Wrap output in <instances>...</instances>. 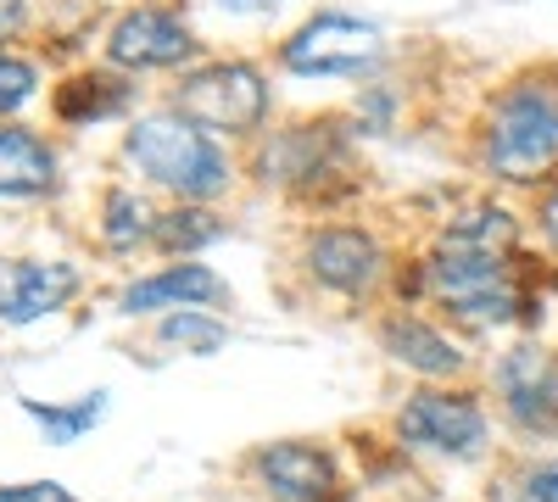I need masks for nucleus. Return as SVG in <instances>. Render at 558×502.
Returning a JSON list of instances; mask_svg holds the SVG:
<instances>
[{"mask_svg":"<svg viewBox=\"0 0 558 502\" xmlns=\"http://www.w3.org/2000/svg\"><path fill=\"white\" fill-rule=\"evenodd\" d=\"M57 179V151L28 128H0V196H39Z\"/></svg>","mask_w":558,"mask_h":502,"instance_id":"4468645a","label":"nucleus"},{"mask_svg":"<svg viewBox=\"0 0 558 502\" xmlns=\"http://www.w3.org/2000/svg\"><path fill=\"white\" fill-rule=\"evenodd\" d=\"M191 51H196L191 28H184L173 12H162V7H140V12L118 17V28L107 39V57L118 68H134V73H146V68H179V62H191Z\"/></svg>","mask_w":558,"mask_h":502,"instance_id":"1a4fd4ad","label":"nucleus"},{"mask_svg":"<svg viewBox=\"0 0 558 502\" xmlns=\"http://www.w3.org/2000/svg\"><path fill=\"white\" fill-rule=\"evenodd\" d=\"M101 407H107V391H89V396H78V402H68V407H57V402H23V414L45 430V441H57V446H68V441H78L89 425L101 419Z\"/></svg>","mask_w":558,"mask_h":502,"instance_id":"2eb2a0df","label":"nucleus"},{"mask_svg":"<svg viewBox=\"0 0 558 502\" xmlns=\"http://www.w3.org/2000/svg\"><path fill=\"white\" fill-rule=\"evenodd\" d=\"M218 7H229V12H274L279 0H218Z\"/></svg>","mask_w":558,"mask_h":502,"instance_id":"393cba45","label":"nucleus"},{"mask_svg":"<svg viewBox=\"0 0 558 502\" xmlns=\"http://www.w3.org/2000/svg\"><path fill=\"white\" fill-rule=\"evenodd\" d=\"M173 112L202 134H252L268 118V84L246 62H213L179 84Z\"/></svg>","mask_w":558,"mask_h":502,"instance_id":"20e7f679","label":"nucleus"},{"mask_svg":"<svg viewBox=\"0 0 558 502\" xmlns=\"http://www.w3.org/2000/svg\"><path fill=\"white\" fill-rule=\"evenodd\" d=\"M425 280H430V296L447 313L470 318V325H514L525 313V291H520V273L508 262V252L441 241L425 262Z\"/></svg>","mask_w":558,"mask_h":502,"instance_id":"f257e3e1","label":"nucleus"},{"mask_svg":"<svg viewBox=\"0 0 558 502\" xmlns=\"http://www.w3.org/2000/svg\"><path fill=\"white\" fill-rule=\"evenodd\" d=\"M129 162L151 179V185H168L191 201H207L229 185V162L218 151L213 134H202L196 123H184L179 112L173 118H140L123 140Z\"/></svg>","mask_w":558,"mask_h":502,"instance_id":"7ed1b4c3","label":"nucleus"},{"mask_svg":"<svg viewBox=\"0 0 558 502\" xmlns=\"http://www.w3.org/2000/svg\"><path fill=\"white\" fill-rule=\"evenodd\" d=\"M441 241H458V246H486V252H508V246H514V218H508L502 207H475V212H463Z\"/></svg>","mask_w":558,"mask_h":502,"instance_id":"a211bd4d","label":"nucleus"},{"mask_svg":"<svg viewBox=\"0 0 558 502\" xmlns=\"http://www.w3.org/2000/svg\"><path fill=\"white\" fill-rule=\"evenodd\" d=\"M162 341H168V346L213 352V346H223V325H213V318H202V313H173L168 325H162Z\"/></svg>","mask_w":558,"mask_h":502,"instance_id":"aec40b11","label":"nucleus"},{"mask_svg":"<svg viewBox=\"0 0 558 502\" xmlns=\"http://www.w3.org/2000/svg\"><path fill=\"white\" fill-rule=\"evenodd\" d=\"M34 68L17 62V57H0V112H17L28 96H34Z\"/></svg>","mask_w":558,"mask_h":502,"instance_id":"412c9836","label":"nucleus"},{"mask_svg":"<svg viewBox=\"0 0 558 502\" xmlns=\"http://www.w3.org/2000/svg\"><path fill=\"white\" fill-rule=\"evenodd\" d=\"M223 302H229V285L202 262H173L123 291V313H207Z\"/></svg>","mask_w":558,"mask_h":502,"instance_id":"9b49d317","label":"nucleus"},{"mask_svg":"<svg viewBox=\"0 0 558 502\" xmlns=\"http://www.w3.org/2000/svg\"><path fill=\"white\" fill-rule=\"evenodd\" d=\"M307 268H313V280L352 296L380 280V246L363 230H324L307 241Z\"/></svg>","mask_w":558,"mask_h":502,"instance_id":"f8f14e48","label":"nucleus"},{"mask_svg":"<svg viewBox=\"0 0 558 502\" xmlns=\"http://www.w3.org/2000/svg\"><path fill=\"white\" fill-rule=\"evenodd\" d=\"M257 475L279 502H336V458L313 441H274L257 452Z\"/></svg>","mask_w":558,"mask_h":502,"instance_id":"9d476101","label":"nucleus"},{"mask_svg":"<svg viewBox=\"0 0 558 502\" xmlns=\"http://www.w3.org/2000/svg\"><path fill=\"white\" fill-rule=\"evenodd\" d=\"M157 246H168V252H196V246H207V241H218L223 235V223L213 218V212H168V218H157Z\"/></svg>","mask_w":558,"mask_h":502,"instance_id":"6ab92c4d","label":"nucleus"},{"mask_svg":"<svg viewBox=\"0 0 558 502\" xmlns=\"http://www.w3.org/2000/svg\"><path fill=\"white\" fill-rule=\"evenodd\" d=\"M542 230H547V241L558 246V185H553V196L542 201Z\"/></svg>","mask_w":558,"mask_h":502,"instance_id":"b1692460","label":"nucleus"},{"mask_svg":"<svg viewBox=\"0 0 558 502\" xmlns=\"http://www.w3.org/2000/svg\"><path fill=\"white\" fill-rule=\"evenodd\" d=\"M558 162V84L553 78H520L508 96L492 107L486 123V168L497 179H525L547 173Z\"/></svg>","mask_w":558,"mask_h":502,"instance_id":"f03ea898","label":"nucleus"},{"mask_svg":"<svg viewBox=\"0 0 558 502\" xmlns=\"http://www.w3.org/2000/svg\"><path fill=\"white\" fill-rule=\"evenodd\" d=\"M380 57H386L380 28L363 17H347V12H324L286 39V68L307 78H357Z\"/></svg>","mask_w":558,"mask_h":502,"instance_id":"39448f33","label":"nucleus"},{"mask_svg":"<svg viewBox=\"0 0 558 502\" xmlns=\"http://www.w3.org/2000/svg\"><path fill=\"white\" fill-rule=\"evenodd\" d=\"M78 291L73 262H28V257H0V325H34L68 307Z\"/></svg>","mask_w":558,"mask_h":502,"instance_id":"6e6552de","label":"nucleus"},{"mask_svg":"<svg viewBox=\"0 0 558 502\" xmlns=\"http://www.w3.org/2000/svg\"><path fill=\"white\" fill-rule=\"evenodd\" d=\"M123 101H129V84H118V78H107V73H89V78L62 84L57 112H62L68 123H84V118H112Z\"/></svg>","mask_w":558,"mask_h":502,"instance_id":"dca6fc26","label":"nucleus"},{"mask_svg":"<svg viewBox=\"0 0 558 502\" xmlns=\"http://www.w3.org/2000/svg\"><path fill=\"white\" fill-rule=\"evenodd\" d=\"M151 230H157V218H151V207L140 201L134 191H112V196H107V223H101V235H107V246L129 252L134 241H146Z\"/></svg>","mask_w":558,"mask_h":502,"instance_id":"f3484780","label":"nucleus"},{"mask_svg":"<svg viewBox=\"0 0 558 502\" xmlns=\"http://www.w3.org/2000/svg\"><path fill=\"white\" fill-rule=\"evenodd\" d=\"M520 502H558V458L553 464H536L520 486Z\"/></svg>","mask_w":558,"mask_h":502,"instance_id":"4be33fe9","label":"nucleus"},{"mask_svg":"<svg viewBox=\"0 0 558 502\" xmlns=\"http://www.w3.org/2000/svg\"><path fill=\"white\" fill-rule=\"evenodd\" d=\"M0 502H73L57 480H28V486H0Z\"/></svg>","mask_w":558,"mask_h":502,"instance_id":"5701e85b","label":"nucleus"},{"mask_svg":"<svg viewBox=\"0 0 558 502\" xmlns=\"http://www.w3.org/2000/svg\"><path fill=\"white\" fill-rule=\"evenodd\" d=\"M497 396L502 414L525 436H553L558 430V352L547 346H514L497 363Z\"/></svg>","mask_w":558,"mask_h":502,"instance_id":"0eeeda50","label":"nucleus"},{"mask_svg":"<svg viewBox=\"0 0 558 502\" xmlns=\"http://www.w3.org/2000/svg\"><path fill=\"white\" fill-rule=\"evenodd\" d=\"M380 341L397 363H408V369H418V375H458L463 369V352L436 325H425V318H386Z\"/></svg>","mask_w":558,"mask_h":502,"instance_id":"ddd939ff","label":"nucleus"},{"mask_svg":"<svg viewBox=\"0 0 558 502\" xmlns=\"http://www.w3.org/2000/svg\"><path fill=\"white\" fill-rule=\"evenodd\" d=\"M397 430L418 452H441V458H475L486 446V407L463 391H418L402 402Z\"/></svg>","mask_w":558,"mask_h":502,"instance_id":"423d86ee","label":"nucleus"},{"mask_svg":"<svg viewBox=\"0 0 558 502\" xmlns=\"http://www.w3.org/2000/svg\"><path fill=\"white\" fill-rule=\"evenodd\" d=\"M17 23H23V12H17V7H7V12H0V34H12Z\"/></svg>","mask_w":558,"mask_h":502,"instance_id":"a878e982","label":"nucleus"}]
</instances>
